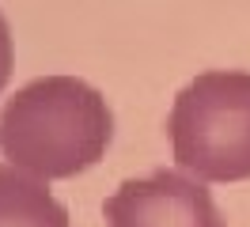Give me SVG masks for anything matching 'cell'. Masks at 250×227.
<instances>
[{"mask_svg":"<svg viewBox=\"0 0 250 227\" xmlns=\"http://www.w3.org/2000/svg\"><path fill=\"white\" fill-rule=\"evenodd\" d=\"M114 114L99 87L80 76H38L0 110V151L42 182L76 178L106 155Z\"/></svg>","mask_w":250,"mask_h":227,"instance_id":"cell-1","label":"cell"},{"mask_svg":"<svg viewBox=\"0 0 250 227\" xmlns=\"http://www.w3.org/2000/svg\"><path fill=\"white\" fill-rule=\"evenodd\" d=\"M167 136L178 170L197 182H250V72L212 68L174 95Z\"/></svg>","mask_w":250,"mask_h":227,"instance_id":"cell-2","label":"cell"},{"mask_svg":"<svg viewBox=\"0 0 250 227\" xmlns=\"http://www.w3.org/2000/svg\"><path fill=\"white\" fill-rule=\"evenodd\" d=\"M106 227H228L205 182L186 170H152L122 182L103 205Z\"/></svg>","mask_w":250,"mask_h":227,"instance_id":"cell-3","label":"cell"},{"mask_svg":"<svg viewBox=\"0 0 250 227\" xmlns=\"http://www.w3.org/2000/svg\"><path fill=\"white\" fill-rule=\"evenodd\" d=\"M0 227H68V208L42 178L0 163Z\"/></svg>","mask_w":250,"mask_h":227,"instance_id":"cell-4","label":"cell"},{"mask_svg":"<svg viewBox=\"0 0 250 227\" xmlns=\"http://www.w3.org/2000/svg\"><path fill=\"white\" fill-rule=\"evenodd\" d=\"M12 64H16L12 27H8V19H4V12H0V91L8 87V80H12Z\"/></svg>","mask_w":250,"mask_h":227,"instance_id":"cell-5","label":"cell"}]
</instances>
